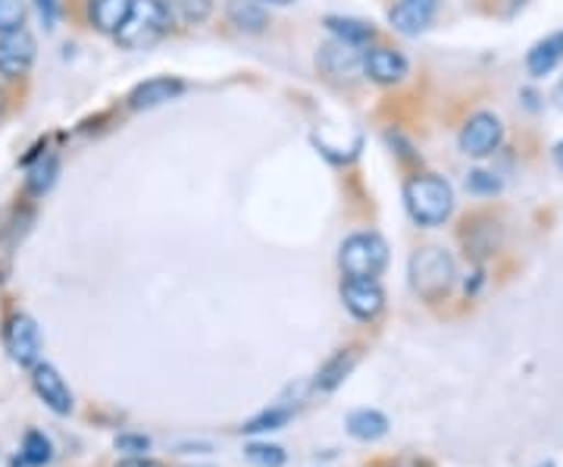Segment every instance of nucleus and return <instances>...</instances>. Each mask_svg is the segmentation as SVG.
Here are the masks:
<instances>
[{"mask_svg": "<svg viewBox=\"0 0 563 467\" xmlns=\"http://www.w3.org/2000/svg\"><path fill=\"white\" fill-rule=\"evenodd\" d=\"M404 207L417 226H442L454 214V188L435 173H417L404 183Z\"/></svg>", "mask_w": 563, "mask_h": 467, "instance_id": "nucleus-1", "label": "nucleus"}, {"mask_svg": "<svg viewBox=\"0 0 563 467\" xmlns=\"http://www.w3.org/2000/svg\"><path fill=\"white\" fill-rule=\"evenodd\" d=\"M173 10L166 0H132V10L113 35L122 51H147L169 35Z\"/></svg>", "mask_w": 563, "mask_h": 467, "instance_id": "nucleus-2", "label": "nucleus"}, {"mask_svg": "<svg viewBox=\"0 0 563 467\" xmlns=\"http://www.w3.org/2000/svg\"><path fill=\"white\" fill-rule=\"evenodd\" d=\"M457 280L454 258L444 248H420L410 258V289L420 295L422 302H442Z\"/></svg>", "mask_w": 563, "mask_h": 467, "instance_id": "nucleus-3", "label": "nucleus"}, {"mask_svg": "<svg viewBox=\"0 0 563 467\" xmlns=\"http://www.w3.org/2000/svg\"><path fill=\"white\" fill-rule=\"evenodd\" d=\"M388 264V245L379 232H354L339 248V267L344 276L376 280Z\"/></svg>", "mask_w": 563, "mask_h": 467, "instance_id": "nucleus-4", "label": "nucleus"}, {"mask_svg": "<svg viewBox=\"0 0 563 467\" xmlns=\"http://www.w3.org/2000/svg\"><path fill=\"white\" fill-rule=\"evenodd\" d=\"M38 61V41L29 29L0 35V82H20Z\"/></svg>", "mask_w": 563, "mask_h": 467, "instance_id": "nucleus-5", "label": "nucleus"}, {"mask_svg": "<svg viewBox=\"0 0 563 467\" xmlns=\"http://www.w3.org/2000/svg\"><path fill=\"white\" fill-rule=\"evenodd\" d=\"M504 142V122L501 117H495V113H488V110H479V113H473L470 120L463 122L461 129V151L466 158H488V154H495Z\"/></svg>", "mask_w": 563, "mask_h": 467, "instance_id": "nucleus-6", "label": "nucleus"}, {"mask_svg": "<svg viewBox=\"0 0 563 467\" xmlns=\"http://www.w3.org/2000/svg\"><path fill=\"white\" fill-rule=\"evenodd\" d=\"M3 346L10 358L20 367H35L41 358V329L35 317L29 314H13L3 326Z\"/></svg>", "mask_w": 563, "mask_h": 467, "instance_id": "nucleus-7", "label": "nucleus"}, {"mask_svg": "<svg viewBox=\"0 0 563 467\" xmlns=\"http://www.w3.org/2000/svg\"><path fill=\"white\" fill-rule=\"evenodd\" d=\"M361 73L369 82H376V85H398V82L407 79L410 63H407V57H404L401 51H395V47L369 44V47L363 51Z\"/></svg>", "mask_w": 563, "mask_h": 467, "instance_id": "nucleus-8", "label": "nucleus"}, {"mask_svg": "<svg viewBox=\"0 0 563 467\" xmlns=\"http://www.w3.org/2000/svg\"><path fill=\"white\" fill-rule=\"evenodd\" d=\"M342 302L357 321H376L385 307V292L379 280H354V276H344Z\"/></svg>", "mask_w": 563, "mask_h": 467, "instance_id": "nucleus-9", "label": "nucleus"}, {"mask_svg": "<svg viewBox=\"0 0 563 467\" xmlns=\"http://www.w3.org/2000/svg\"><path fill=\"white\" fill-rule=\"evenodd\" d=\"M32 389L44 405L51 408L54 414H69L73 411V392L66 387V380L60 377V370L54 365H35L32 367Z\"/></svg>", "mask_w": 563, "mask_h": 467, "instance_id": "nucleus-10", "label": "nucleus"}, {"mask_svg": "<svg viewBox=\"0 0 563 467\" xmlns=\"http://www.w3.org/2000/svg\"><path fill=\"white\" fill-rule=\"evenodd\" d=\"M181 95H185V82L176 79V76H154V79L139 82V85L129 91L125 104H129L132 110H154V107L176 101Z\"/></svg>", "mask_w": 563, "mask_h": 467, "instance_id": "nucleus-11", "label": "nucleus"}, {"mask_svg": "<svg viewBox=\"0 0 563 467\" xmlns=\"http://www.w3.org/2000/svg\"><path fill=\"white\" fill-rule=\"evenodd\" d=\"M317 63H320V69L329 79H354L361 73L363 51L361 47L344 44V41H329V44L320 47Z\"/></svg>", "mask_w": 563, "mask_h": 467, "instance_id": "nucleus-12", "label": "nucleus"}, {"mask_svg": "<svg viewBox=\"0 0 563 467\" xmlns=\"http://www.w3.org/2000/svg\"><path fill=\"white\" fill-rule=\"evenodd\" d=\"M435 13H439V0H398L388 13V22L401 35H420L422 29L432 25Z\"/></svg>", "mask_w": 563, "mask_h": 467, "instance_id": "nucleus-13", "label": "nucleus"}, {"mask_svg": "<svg viewBox=\"0 0 563 467\" xmlns=\"http://www.w3.org/2000/svg\"><path fill=\"white\" fill-rule=\"evenodd\" d=\"M60 180V154L57 151H44L35 161H29L25 170V195L29 198H44Z\"/></svg>", "mask_w": 563, "mask_h": 467, "instance_id": "nucleus-14", "label": "nucleus"}, {"mask_svg": "<svg viewBox=\"0 0 563 467\" xmlns=\"http://www.w3.org/2000/svg\"><path fill=\"white\" fill-rule=\"evenodd\" d=\"M129 10H132V0H88L85 17H88V25L95 32L117 35L125 17H129Z\"/></svg>", "mask_w": 563, "mask_h": 467, "instance_id": "nucleus-15", "label": "nucleus"}, {"mask_svg": "<svg viewBox=\"0 0 563 467\" xmlns=\"http://www.w3.org/2000/svg\"><path fill=\"white\" fill-rule=\"evenodd\" d=\"M563 61V29L561 32H551L548 39H542L539 44H532V51L526 54V69L529 76L542 79L548 73H554Z\"/></svg>", "mask_w": 563, "mask_h": 467, "instance_id": "nucleus-16", "label": "nucleus"}, {"mask_svg": "<svg viewBox=\"0 0 563 467\" xmlns=\"http://www.w3.org/2000/svg\"><path fill=\"white\" fill-rule=\"evenodd\" d=\"M325 29L332 32V39L335 41H344V44L361 47V51H366V47L376 41L373 22L357 20V17H325Z\"/></svg>", "mask_w": 563, "mask_h": 467, "instance_id": "nucleus-17", "label": "nucleus"}, {"mask_svg": "<svg viewBox=\"0 0 563 467\" xmlns=\"http://www.w3.org/2000/svg\"><path fill=\"white\" fill-rule=\"evenodd\" d=\"M225 17L239 32H247V35H261L263 29L269 25V13H266L261 0H229Z\"/></svg>", "mask_w": 563, "mask_h": 467, "instance_id": "nucleus-18", "label": "nucleus"}, {"mask_svg": "<svg viewBox=\"0 0 563 467\" xmlns=\"http://www.w3.org/2000/svg\"><path fill=\"white\" fill-rule=\"evenodd\" d=\"M347 433L361 443H373V439H383L388 433V417L383 411H373V408H361V411H351L347 414Z\"/></svg>", "mask_w": 563, "mask_h": 467, "instance_id": "nucleus-19", "label": "nucleus"}, {"mask_svg": "<svg viewBox=\"0 0 563 467\" xmlns=\"http://www.w3.org/2000/svg\"><path fill=\"white\" fill-rule=\"evenodd\" d=\"M357 365V348H342L329 365L322 367L320 377H317V389L322 392H332L335 387H342L344 380H347V373L354 370Z\"/></svg>", "mask_w": 563, "mask_h": 467, "instance_id": "nucleus-20", "label": "nucleus"}, {"mask_svg": "<svg viewBox=\"0 0 563 467\" xmlns=\"http://www.w3.org/2000/svg\"><path fill=\"white\" fill-rule=\"evenodd\" d=\"M20 458L25 467H44L51 458H54V446H51V439H47L44 433L32 430V433H25V443H22Z\"/></svg>", "mask_w": 563, "mask_h": 467, "instance_id": "nucleus-21", "label": "nucleus"}, {"mask_svg": "<svg viewBox=\"0 0 563 467\" xmlns=\"http://www.w3.org/2000/svg\"><path fill=\"white\" fill-rule=\"evenodd\" d=\"M25 20H29L25 0H0V35L25 29Z\"/></svg>", "mask_w": 563, "mask_h": 467, "instance_id": "nucleus-22", "label": "nucleus"}, {"mask_svg": "<svg viewBox=\"0 0 563 467\" xmlns=\"http://www.w3.org/2000/svg\"><path fill=\"white\" fill-rule=\"evenodd\" d=\"M247 461L257 467H282L285 465V452L279 446H269V443H254V446L244 448Z\"/></svg>", "mask_w": 563, "mask_h": 467, "instance_id": "nucleus-23", "label": "nucleus"}, {"mask_svg": "<svg viewBox=\"0 0 563 467\" xmlns=\"http://www.w3.org/2000/svg\"><path fill=\"white\" fill-rule=\"evenodd\" d=\"M176 10L188 25H201L213 13V0H176Z\"/></svg>", "mask_w": 563, "mask_h": 467, "instance_id": "nucleus-24", "label": "nucleus"}, {"mask_svg": "<svg viewBox=\"0 0 563 467\" xmlns=\"http://www.w3.org/2000/svg\"><path fill=\"white\" fill-rule=\"evenodd\" d=\"M288 411L285 408H273V411H263L261 417H254V421H247L244 424V433H263V430H282L288 424Z\"/></svg>", "mask_w": 563, "mask_h": 467, "instance_id": "nucleus-25", "label": "nucleus"}, {"mask_svg": "<svg viewBox=\"0 0 563 467\" xmlns=\"http://www.w3.org/2000/svg\"><path fill=\"white\" fill-rule=\"evenodd\" d=\"M466 188H470L473 195H495V192L501 188V180H495V176L485 173V170H473V173L466 176Z\"/></svg>", "mask_w": 563, "mask_h": 467, "instance_id": "nucleus-26", "label": "nucleus"}, {"mask_svg": "<svg viewBox=\"0 0 563 467\" xmlns=\"http://www.w3.org/2000/svg\"><path fill=\"white\" fill-rule=\"evenodd\" d=\"M117 448L125 452V455H132V458H139V455H147L151 439H147V436H139V433H122V436H117Z\"/></svg>", "mask_w": 563, "mask_h": 467, "instance_id": "nucleus-27", "label": "nucleus"}, {"mask_svg": "<svg viewBox=\"0 0 563 467\" xmlns=\"http://www.w3.org/2000/svg\"><path fill=\"white\" fill-rule=\"evenodd\" d=\"M35 10H38L44 29H57V20H60V0H35Z\"/></svg>", "mask_w": 563, "mask_h": 467, "instance_id": "nucleus-28", "label": "nucleus"}, {"mask_svg": "<svg viewBox=\"0 0 563 467\" xmlns=\"http://www.w3.org/2000/svg\"><path fill=\"white\" fill-rule=\"evenodd\" d=\"M117 467H163L161 461H154V458H147V455H139V458H125Z\"/></svg>", "mask_w": 563, "mask_h": 467, "instance_id": "nucleus-29", "label": "nucleus"}, {"mask_svg": "<svg viewBox=\"0 0 563 467\" xmlns=\"http://www.w3.org/2000/svg\"><path fill=\"white\" fill-rule=\"evenodd\" d=\"M7 107H10V98H7V88H3V82H0V120L7 117Z\"/></svg>", "mask_w": 563, "mask_h": 467, "instance_id": "nucleus-30", "label": "nucleus"}, {"mask_svg": "<svg viewBox=\"0 0 563 467\" xmlns=\"http://www.w3.org/2000/svg\"><path fill=\"white\" fill-rule=\"evenodd\" d=\"M554 163H558V166H561V170H563V139L558 144H554Z\"/></svg>", "mask_w": 563, "mask_h": 467, "instance_id": "nucleus-31", "label": "nucleus"}, {"mask_svg": "<svg viewBox=\"0 0 563 467\" xmlns=\"http://www.w3.org/2000/svg\"><path fill=\"white\" fill-rule=\"evenodd\" d=\"M554 104H558V107L563 110V79H561V85L554 88Z\"/></svg>", "mask_w": 563, "mask_h": 467, "instance_id": "nucleus-32", "label": "nucleus"}, {"mask_svg": "<svg viewBox=\"0 0 563 467\" xmlns=\"http://www.w3.org/2000/svg\"><path fill=\"white\" fill-rule=\"evenodd\" d=\"M261 3H269V7H288V3H295V0H261Z\"/></svg>", "mask_w": 563, "mask_h": 467, "instance_id": "nucleus-33", "label": "nucleus"}]
</instances>
